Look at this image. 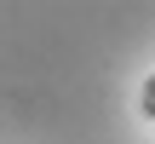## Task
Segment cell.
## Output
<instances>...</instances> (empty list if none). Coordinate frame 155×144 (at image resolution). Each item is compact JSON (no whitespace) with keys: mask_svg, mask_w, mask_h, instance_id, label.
I'll list each match as a JSON object with an SVG mask.
<instances>
[{"mask_svg":"<svg viewBox=\"0 0 155 144\" xmlns=\"http://www.w3.org/2000/svg\"><path fill=\"white\" fill-rule=\"evenodd\" d=\"M144 115H150V121H155V75H150V81H144Z\"/></svg>","mask_w":155,"mask_h":144,"instance_id":"1","label":"cell"}]
</instances>
